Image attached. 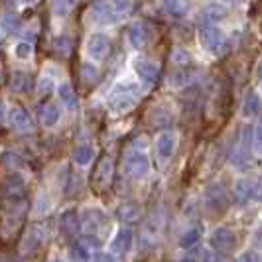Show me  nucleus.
Wrapping results in <instances>:
<instances>
[{
  "mask_svg": "<svg viewBox=\"0 0 262 262\" xmlns=\"http://www.w3.org/2000/svg\"><path fill=\"white\" fill-rule=\"evenodd\" d=\"M231 203V195L227 191L225 184H211L207 185L205 193H203V209L207 211L209 215H221L227 211Z\"/></svg>",
  "mask_w": 262,
  "mask_h": 262,
  "instance_id": "f257e3e1",
  "label": "nucleus"
},
{
  "mask_svg": "<svg viewBox=\"0 0 262 262\" xmlns=\"http://www.w3.org/2000/svg\"><path fill=\"white\" fill-rule=\"evenodd\" d=\"M199 39H201V46L213 55H225L229 52V39L215 26L199 30Z\"/></svg>",
  "mask_w": 262,
  "mask_h": 262,
  "instance_id": "f03ea898",
  "label": "nucleus"
},
{
  "mask_svg": "<svg viewBox=\"0 0 262 262\" xmlns=\"http://www.w3.org/2000/svg\"><path fill=\"white\" fill-rule=\"evenodd\" d=\"M124 171L130 176L132 180H142L150 171V160H148L144 152L132 150L124 158Z\"/></svg>",
  "mask_w": 262,
  "mask_h": 262,
  "instance_id": "7ed1b4c3",
  "label": "nucleus"
},
{
  "mask_svg": "<svg viewBox=\"0 0 262 262\" xmlns=\"http://www.w3.org/2000/svg\"><path fill=\"white\" fill-rule=\"evenodd\" d=\"M2 195H4V201L8 203H24V195H26V185H24V180L20 173H10L6 176L4 184H2Z\"/></svg>",
  "mask_w": 262,
  "mask_h": 262,
  "instance_id": "20e7f679",
  "label": "nucleus"
},
{
  "mask_svg": "<svg viewBox=\"0 0 262 262\" xmlns=\"http://www.w3.org/2000/svg\"><path fill=\"white\" fill-rule=\"evenodd\" d=\"M209 243L217 252L227 254V252H231L236 247V235L231 229H227V227H219V229H215L211 233Z\"/></svg>",
  "mask_w": 262,
  "mask_h": 262,
  "instance_id": "39448f33",
  "label": "nucleus"
},
{
  "mask_svg": "<svg viewBox=\"0 0 262 262\" xmlns=\"http://www.w3.org/2000/svg\"><path fill=\"white\" fill-rule=\"evenodd\" d=\"M43 241H46L43 229H41L39 225L30 227V229L26 231V235H24V238H22V243H20V252H22V256L34 254V252L43 245Z\"/></svg>",
  "mask_w": 262,
  "mask_h": 262,
  "instance_id": "423d86ee",
  "label": "nucleus"
},
{
  "mask_svg": "<svg viewBox=\"0 0 262 262\" xmlns=\"http://www.w3.org/2000/svg\"><path fill=\"white\" fill-rule=\"evenodd\" d=\"M111 178H113V160L108 156H103L99 160L95 171H93L91 182L99 191H103V189H106L108 184H111Z\"/></svg>",
  "mask_w": 262,
  "mask_h": 262,
  "instance_id": "0eeeda50",
  "label": "nucleus"
},
{
  "mask_svg": "<svg viewBox=\"0 0 262 262\" xmlns=\"http://www.w3.org/2000/svg\"><path fill=\"white\" fill-rule=\"evenodd\" d=\"M136 93L138 89L134 87V85H124V87H118L115 95H113V99H111V106L118 111V113H122V111H128L132 105H134V101H136Z\"/></svg>",
  "mask_w": 262,
  "mask_h": 262,
  "instance_id": "6e6552de",
  "label": "nucleus"
},
{
  "mask_svg": "<svg viewBox=\"0 0 262 262\" xmlns=\"http://www.w3.org/2000/svg\"><path fill=\"white\" fill-rule=\"evenodd\" d=\"M108 52H111V39L103 36V34H93L89 41H87V53L91 55L93 59L101 61L108 55Z\"/></svg>",
  "mask_w": 262,
  "mask_h": 262,
  "instance_id": "1a4fd4ad",
  "label": "nucleus"
},
{
  "mask_svg": "<svg viewBox=\"0 0 262 262\" xmlns=\"http://www.w3.org/2000/svg\"><path fill=\"white\" fill-rule=\"evenodd\" d=\"M152 38V32H150V28L146 22H136V24H132L130 30H128V39H130V43L134 48H146L148 46V41Z\"/></svg>",
  "mask_w": 262,
  "mask_h": 262,
  "instance_id": "9d476101",
  "label": "nucleus"
},
{
  "mask_svg": "<svg viewBox=\"0 0 262 262\" xmlns=\"http://www.w3.org/2000/svg\"><path fill=\"white\" fill-rule=\"evenodd\" d=\"M81 229V221H79L77 211L69 209L66 213H61L59 217V233L63 236H73L77 235V231Z\"/></svg>",
  "mask_w": 262,
  "mask_h": 262,
  "instance_id": "9b49d317",
  "label": "nucleus"
},
{
  "mask_svg": "<svg viewBox=\"0 0 262 262\" xmlns=\"http://www.w3.org/2000/svg\"><path fill=\"white\" fill-rule=\"evenodd\" d=\"M10 124H12L14 130L18 132H30L34 128V122L28 115V111L22 106H14L10 111Z\"/></svg>",
  "mask_w": 262,
  "mask_h": 262,
  "instance_id": "f8f14e48",
  "label": "nucleus"
},
{
  "mask_svg": "<svg viewBox=\"0 0 262 262\" xmlns=\"http://www.w3.org/2000/svg\"><path fill=\"white\" fill-rule=\"evenodd\" d=\"M176 144H178V140H176V134L173 132H162L156 140V150L158 154H160V158L168 160V158L173 156Z\"/></svg>",
  "mask_w": 262,
  "mask_h": 262,
  "instance_id": "ddd939ff",
  "label": "nucleus"
},
{
  "mask_svg": "<svg viewBox=\"0 0 262 262\" xmlns=\"http://www.w3.org/2000/svg\"><path fill=\"white\" fill-rule=\"evenodd\" d=\"M130 245H132V231L128 227H124V229H120L117 233V236L113 238V245H111V249L115 254H120V256H124L128 250H130Z\"/></svg>",
  "mask_w": 262,
  "mask_h": 262,
  "instance_id": "4468645a",
  "label": "nucleus"
},
{
  "mask_svg": "<svg viewBox=\"0 0 262 262\" xmlns=\"http://www.w3.org/2000/svg\"><path fill=\"white\" fill-rule=\"evenodd\" d=\"M38 117L41 120V124L43 126H55L57 124V120H59V111H57V106L52 105V103H41L38 106Z\"/></svg>",
  "mask_w": 262,
  "mask_h": 262,
  "instance_id": "2eb2a0df",
  "label": "nucleus"
},
{
  "mask_svg": "<svg viewBox=\"0 0 262 262\" xmlns=\"http://www.w3.org/2000/svg\"><path fill=\"white\" fill-rule=\"evenodd\" d=\"M252 189H254V182L252 180H238L235 185V191H233L235 203L245 205L247 201H250L252 199Z\"/></svg>",
  "mask_w": 262,
  "mask_h": 262,
  "instance_id": "dca6fc26",
  "label": "nucleus"
},
{
  "mask_svg": "<svg viewBox=\"0 0 262 262\" xmlns=\"http://www.w3.org/2000/svg\"><path fill=\"white\" fill-rule=\"evenodd\" d=\"M221 16H225L223 8H219V6H211V8H207L205 12L199 14V18H197V26H199V30H205V28L215 26V22H217Z\"/></svg>",
  "mask_w": 262,
  "mask_h": 262,
  "instance_id": "f3484780",
  "label": "nucleus"
},
{
  "mask_svg": "<svg viewBox=\"0 0 262 262\" xmlns=\"http://www.w3.org/2000/svg\"><path fill=\"white\" fill-rule=\"evenodd\" d=\"M136 73L144 83H156L158 81V66L152 61H146V59L138 61L136 63Z\"/></svg>",
  "mask_w": 262,
  "mask_h": 262,
  "instance_id": "a211bd4d",
  "label": "nucleus"
},
{
  "mask_svg": "<svg viewBox=\"0 0 262 262\" xmlns=\"http://www.w3.org/2000/svg\"><path fill=\"white\" fill-rule=\"evenodd\" d=\"M150 122H152L156 128H168L171 122H173V117H171V113L168 108L156 106V108H152V113H150Z\"/></svg>",
  "mask_w": 262,
  "mask_h": 262,
  "instance_id": "6ab92c4d",
  "label": "nucleus"
},
{
  "mask_svg": "<svg viewBox=\"0 0 262 262\" xmlns=\"http://www.w3.org/2000/svg\"><path fill=\"white\" fill-rule=\"evenodd\" d=\"M83 225H85V229L91 231V233L93 231H99V229L105 225V215L99 209L85 211V215H83Z\"/></svg>",
  "mask_w": 262,
  "mask_h": 262,
  "instance_id": "aec40b11",
  "label": "nucleus"
},
{
  "mask_svg": "<svg viewBox=\"0 0 262 262\" xmlns=\"http://www.w3.org/2000/svg\"><path fill=\"white\" fill-rule=\"evenodd\" d=\"M8 87H10V91L12 93H28L30 91V87H32V81H30V77H28L26 73L16 71V73L10 75Z\"/></svg>",
  "mask_w": 262,
  "mask_h": 262,
  "instance_id": "412c9836",
  "label": "nucleus"
},
{
  "mask_svg": "<svg viewBox=\"0 0 262 262\" xmlns=\"http://www.w3.org/2000/svg\"><path fill=\"white\" fill-rule=\"evenodd\" d=\"M203 235V227L201 225H191L187 231H185L182 238H180V245L184 247V249H191V247H195L197 243H199V238Z\"/></svg>",
  "mask_w": 262,
  "mask_h": 262,
  "instance_id": "4be33fe9",
  "label": "nucleus"
},
{
  "mask_svg": "<svg viewBox=\"0 0 262 262\" xmlns=\"http://www.w3.org/2000/svg\"><path fill=\"white\" fill-rule=\"evenodd\" d=\"M140 211L142 209H140L138 203L128 201V203H124V205L118 207V217H120L122 221H126V223H134V221L140 219Z\"/></svg>",
  "mask_w": 262,
  "mask_h": 262,
  "instance_id": "5701e85b",
  "label": "nucleus"
},
{
  "mask_svg": "<svg viewBox=\"0 0 262 262\" xmlns=\"http://www.w3.org/2000/svg\"><path fill=\"white\" fill-rule=\"evenodd\" d=\"M95 18H97V22H103V24H113V22H117L115 8L105 4V2L95 4Z\"/></svg>",
  "mask_w": 262,
  "mask_h": 262,
  "instance_id": "b1692460",
  "label": "nucleus"
},
{
  "mask_svg": "<svg viewBox=\"0 0 262 262\" xmlns=\"http://www.w3.org/2000/svg\"><path fill=\"white\" fill-rule=\"evenodd\" d=\"M260 111H262V101L258 99L256 93L250 91L247 95V99H245V103H243V115L245 117H254V115H260Z\"/></svg>",
  "mask_w": 262,
  "mask_h": 262,
  "instance_id": "393cba45",
  "label": "nucleus"
},
{
  "mask_svg": "<svg viewBox=\"0 0 262 262\" xmlns=\"http://www.w3.org/2000/svg\"><path fill=\"white\" fill-rule=\"evenodd\" d=\"M69 256L73 262H89L91 260V250L87 249L81 241H77L69 247Z\"/></svg>",
  "mask_w": 262,
  "mask_h": 262,
  "instance_id": "a878e982",
  "label": "nucleus"
},
{
  "mask_svg": "<svg viewBox=\"0 0 262 262\" xmlns=\"http://www.w3.org/2000/svg\"><path fill=\"white\" fill-rule=\"evenodd\" d=\"M59 99H61V103L69 108V111H73V108H77V95L73 91V87L69 85V83H63L61 87H59Z\"/></svg>",
  "mask_w": 262,
  "mask_h": 262,
  "instance_id": "bb28decb",
  "label": "nucleus"
},
{
  "mask_svg": "<svg viewBox=\"0 0 262 262\" xmlns=\"http://www.w3.org/2000/svg\"><path fill=\"white\" fill-rule=\"evenodd\" d=\"M164 10L171 16H184L189 8V0H162Z\"/></svg>",
  "mask_w": 262,
  "mask_h": 262,
  "instance_id": "cd10ccee",
  "label": "nucleus"
},
{
  "mask_svg": "<svg viewBox=\"0 0 262 262\" xmlns=\"http://www.w3.org/2000/svg\"><path fill=\"white\" fill-rule=\"evenodd\" d=\"M93 160V148L91 146H77L73 150V162L77 166H87Z\"/></svg>",
  "mask_w": 262,
  "mask_h": 262,
  "instance_id": "c85d7f7f",
  "label": "nucleus"
},
{
  "mask_svg": "<svg viewBox=\"0 0 262 262\" xmlns=\"http://www.w3.org/2000/svg\"><path fill=\"white\" fill-rule=\"evenodd\" d=\"M53 50L59 53V55L67 57L71 53V39L67 38V36H59V38L55 39V43H53Z\"/></svg>",
  "mask_w": 262,
  "mask_h": 262,
  "instance_id": "c756f323",
  "label": "nucleus"
},
{
  "mask_svg": "<svg viewBox=\"0 0 262 262\" xmlns=\"http://www.w3.org/2000/svg\"><path fill=\"white\" fill-rule=\"evenodd\" d=\"M53 4V10L55 14H59V16H66L73 10V6H75V0H52Z\"/></svg>",
  "mask_w": 262,
  "mask_h": 262,
  "instance_id": "7c9ffc66",
  "label": "nucleus"
},
{
  "mask_svg": "<svg viewBox=\"0 0 262 262\" xmlns=\"http://www.w3.org/2000/svg\"><path fill=\"white\" fill-rule=\"evenodd\" d=\"M189 59H191V57H189V53L185 52V50H182V48H180V50H176L173 55H171V61H173L176 66H187V63H189Z\"/></svg>",
  "mask_w": 262,
  "mask_h": 262,
  "instance_id": "2f4dec72",
  "label": "nucleus"
},
{
  "mask_svg": "<svg viewBox=\"0 0 262 262\" xmlns=\"http://www.w3.org/2000/svg\"><path fill=\"white\" fill-rule=\"evenodd\" d=\"M81 73H83V79H85V81H89V83H95V81L99 79V71H97L93 66H83Z\"/></svg>",
  "mask_w": 262,
  "mask_h": 262,
  "instance_id": "473e14b6",
  "label": "nucleus"
},
{
  "mask_svg": "<svg viewBox=\"0 0 262 262\" xmlns=\"http://www.w3.org/2000/svg\"><path fill=\"white\" fill-rule=\"evenodd\" d=\"M16 28H18V18L12 16V14H4L2 30H4V32H10V30H16Z\"/></svg>",
  "mask_w": 262,
  "mask_h": 262,
  "instance_id": "72a5a7b5",
  "label": "nucleus"
},
{
  "mask_svg": "<svg viewBox=\"0 0 262 262\" xmlns=\"http://www.w3.org/2000/svg\"><path fill=\"white\" fill-rule=\"evenodd\" d=\"M16 55H18L20 59H28V57L32 55V46L26 43V41L18 43V46H16Z\"/></svg>",
  "mask_w": 262,
  "mask_h": 262,
  "instance_id": "f704fd0d",
  "label": "nucleus"
},
{
  "mask_svg": "<svg viewBox=\"0 0 262 262\" xmlns=\"http://www.w3.org/2000/svg\"><path fill=\"white\" fill-rule=\"evenodd\" d=\"M2 160H4V164H6V166H10V168L22 164L20 156H18V154H14V152H4V154H2Z\"/></svg>",
  "mask_w": 262,
  "mask_h": 262,
  "instance_id": "c9c22d12",
  "label": "nucleus"
},
{
  "mask_svg": "<svg viewBox=\"0 0 262 262\" xmlns=\"http://www.w3.org/2000/svg\"><path fill=\"white\" fill-rule=\"evenodd\" d=\"M238 262H262V256L256 252V250H247V252L241 254Z\"/></svg>",
  "mask_w": 262,
  "mask_h": 262,
  "instance_id": "e433bc0d",
  "label": "nucleus"
},
{
  "mask_svg": "<svg viewBox=\"0 0 262 262\" xmlns=\"http://www.w3.org/2000/svg\"><path fill=\"white\" fill-rule=\"evenodd\" d=\"M81 243L87 247V249L91 250V249H99L101 247V241L97 238V236H93V235H85L83 238H81Z\"/></svg>",
  "mask_w": 262,
  "mask_h": 262,
  "instance_id": "4c0bfd02",
  "label": "nucleus"
},
{
  "mask_svg": "<svg viewBox=\"0 0 262 262\" xmlns=\"http://www.w3.org/2000/svg\"><path fill=\"white\" fill-rule=\"evenodd\" d=\"M115 10L117 12H128L130 10V0H115Z\"/></svg>",
  "mask_w": 262,
  "mask_h": 262,
  "instance_id": "58836bf2",
  "label": "nucleus"
},
{
  "mask_svg": "<svg viewBox=\"0 0 262 262\" xmlns=\"http://www.w3.org/2000/svg\"><path fill=\"white\" fill-rule=\"evenodd\" d=\"M252 201H258V203H262V180H260V182H254V189H252Z\"/></svg>",
  "mask_w": 262,
  "mask_h": 262,
  "instance_id": "ea45409f",
  "label": "nucleus"
},
{
  "mask_svg": "<svg viewBox=\"0 0 262 262\" xmlns=\"http://www.w3.org/2000/svg\"><path fill=\"white\" fill-rule=\"evenodd\" d=\"M93 262H117V260H115V254L101 252V254H97V256H95V260H93Z\"/></svg>",
  "mask_w": 262,
  "mask_h": 262,
  "instance_id": "a19ab883",
  "label": "nucleus"
},
{
  "mask_svg": "<svg viewBox=\"0 0 262 262\" xmlns=\"http://www.w3.org/2000/svg\"><path fill=\"white\" fill-rule=\"evenodd\" d=\"M254 144L258 148V152H262V120L260 124H258V128H256V132H254Z\"/></svg>",
  "mask_w": 262,
  "mask_h": 262,
  "instance_id": "79ce46f5",
  "label": "nucleus"
},
{
  "mask_svg": "<svg viewBox=\"0 0 262 262\" xmlns=\"http://www.w3.org/2000/svg\"><path fill=\"white\" fill-rule=\"evenodd\" d=\"M39 83H41V85H39V89H41V91L48 93L50 89H52V81H50V79H41Z\"/></svg>",
  "mask_w": 262,
  "mask_h": 262,
  "instance_id": "37998d69",
  "label": "nucleus"
},
{
  "mask_svg": "<svg viewBox=\"0 0 262 262\" xmlns=\"http://www.w3.org/2000/svg\"><path fill=\"white\" fill-rule=\"evenodd\" d=\"M254 245H256L258 249H262V229H258L256 235H254Z\"/></svg>",
  "mask_w": 262,
  "mask_h": 262,
  "instance_id": "c03bdc74",
  "label": "nucleus"
},
{
  "mask_svg": "<svg viewBox=\"0 0 262 262\" xmlns=\"http://www.w3.org/2000/svg\"><path fill=\"white\" fill-rule=\"evenodd\" d=\"M16 2H20V4H34L36 0H16Z\"/></svg>",
  "mask_w": 262,
  "mask_h": 262,
  "instance_id": "a18cd8bd",
  "label": "nucleus"
},
{
  "mask_svg": "<svg viewBox=\"0 0 262 262\" xmlns=\"http://www.w3.org/2000/svg\"><path fill=\"white\" fill-rule=\"evenodd\" d=\"M223 2H227V4H241L243 0H223Z\"/></svg>",
  "mask_w": 262,
  "mask_h": 262,
  "instance_id": "49530a36",
  "label": "nucleus"
},
{
  "mask_svg": "<svg viewBox=\"0 0 262 262\" xmlns=\"http://www.w3.org/2000/svg\"><path fill=\"white\" fill-rule=\"evenodd\" d=\"M52 262H63V260H61V258H53Z\"/></svg>",
  "mask_w": 262,
  "mask_h": 262,
  "instance_id": "de8ad7c7",
  "label": "nucleus"
},
{
  "mask_svg": "<svg viewBox=\"0 0 262 262\" xmlns=\"http://www.w3.org/2000/svg\"><path fill=\"white\" fill-rule=\"evenodd\" d=\"M260 81H262V71H260Z\"/></svg>",
  "mask_w": 262,
  "mask_h": 262,
  "instance_id": "09e8293b",
  "label": "nucleus"
}]
</instances>
